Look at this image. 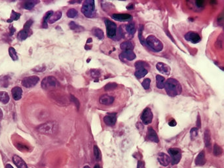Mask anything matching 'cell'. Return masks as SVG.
Here are the masks:
<instances>
[{
  "instance_id": "obj_48",
  "label": "cell",
  "mask_w": 224,
  "mask_h": 168,
  "mask_svg": "<svg viewBox=\"0 0 224 168\" xmlns=\"http://www.w3.org/2000/svg\"><path fill=\"white\" fill-rule=\"evenodd\" d=\"M5 168H14V167H13L11 164H8L5 166Z\"/></svg>"
},
{
  "instance_id": "obj_23",
  "label": "cell",
  "mask_w": 224,
  "mask_h": 168,
  "mask_svg": "<svg viewBox=\"0 0 224 168\" xmlns=\"http://www.w3.org/2000/svg\"><path fill=\"white\" fill-rule=\"evenodd\" d=\"M165 78L162 76L157 75L156 76V83H157V87L159 89H163L164 88V85H165Z\"/></svg>"
},
{
  "instance_id": "obj_10",
  "label": "cell",
  "mask_w": 224,
  "mask_h": 168,
  "mask_svg": "<svg viewBox=\"0 0 224 168\" xmlns=\"http://www.w3.org/2000/svg\"><path fill=\"white\" fill-rule=\"evenodd\" d=\"M184 37H185L186 41L190 42L193 43H199L201 40L200 35L199 34H197V32L193 31L188 32L186 34Z\"/></svg>"
},
{
  "instance_id": "obj_21",
  "label": "cell",
  "mask_w": 224,
  "mask_h": 168,
  "mask_svg": "<svg viewBox=\"0 0 224 168\" xmlns=\"http://www.w3.org/2000/svg\"><path fill=\"white\" fill-rule=\"evenodd\" d=\"M30 30H26L23 28L21 31H20L18 34V38L20 40H24L31 34Z\"/></svg>"
},
{
  "instance_id": "obj_35",
  "label": "cell",
  "mask_w": 224,
  "mask_h": 168,
  "mask_svg": "<svg viewBox=\"0 0 224 168\" xmlns=\"http://www.w3.org/2000/svg\"><path fill=\"white\" fill-rule=\"evenodd\" d=\"M9 55L10 57H11V59L13 60V61H17L18 60V56H17V52L15 49L11 47H9Z\"/></svg>"
},
{
  "instance_id": "obj_38",
  "label": "cell",
  "mask_w": 224,
  "mask_h": 168,
  "mask_svg": "<svg viewBox=\"0 0 224 168\" xmlns=\"http://www.w3.org/2000/svg\"><path fill=\"white\" fill-rule=\"evenodd\" d=\"M69 25H70V28L71 30H75V31L80 32V31H81V29H82V30H84L81 27H80V26L77 25V24H75L74 22H71Z\"/></svg>"
},
{
  "instance_id": "obj_11",
  "label": "cell",
  "mask_w": 224,
  "mask_h": 168,
  "mask_svg": "<svg viewBox=\"0 0 224 168\" xmlns=\"http://www.w3.org/2000/svg\"><path fill=\"white\" fill-rule=\"evenodd\" d=\"M117 121V114L116 113H108L104 118V122L108 126H114Z\"/></svg>"
},
{
  "instance_id": "obj_3",
  "label": "cell",
  "mask_w": 224,
  "mask_h": 168,
  "mask_svg": "<svg viewBox=\"0 0 224 168\" xmlns=\"http://www.w3.org/2000/svg\"><path fill=\"white\" fill-rule=\"evenodd\" d=\"M146 43L151 49L156 52H160L163 49L162 42L154 36H149L146 39Z\"/></svg>"
},
{
  "instance_id": "obj_24",
  "label": "cell",
  "mask_w": 224,
  "mask_h": 168,
  "mask_svg": "<svg viewBox=\"0 0 224 168\" xmlns=\"http://www.w3.org/2000/svg\"><path fill=\"white\" fill-rule=\"evenodd\" d=\"M120 47L121 49L123 50V51H133L134 49V46L130 42H124L121 44Z\"/></svg>"
},
{
  "instance_id": "obj_4",
  "label": "cell",
  "mask_w": 224,
  "mask_h": 168,
  "mask_svg": "<svg viewBox=\"0 0 224 168\" xmlns=\"http://www.w3.org/2000/svg\"><path fill=\"white\" fill-rule=\"evenodd\" d=\"M95 9V3L93 0H86L83 2L81 12L83 14L88 18L93 17Z\"/></svg>"
},
{
  "instance_id": "obj_29",
  "label": "cell",
  "mask_w": 224,
  "mask_h": 168,
  "mask_svg": "<svg viewBox=\"0 0 224 168\" xmlns=\"http://www.w3.org/2000/svg\"><path fill=\"white\" fill-rule=\"evenodd\" d=\"M92 32H93V34L99 39V40H102L104 38V32L101 29L98 28H94Z\"/></svg>"
},
{
  "instance_id": "obj_31",
  "label": "cell",
  "mask_w": 224,
  "mask_h": 168,
  "mask_svg": "<svg viewBox=\"0 0 224 168\" xmlns=\"http://www.w3.org/2000/svg\"><path fill=\"white\" fill-rule=\"evenodd\" d=\"M126 30H127L128 33L130 35H134L136 32V30L134 24H133V23H130V24H128L126 27Z\"/></svg>"
},
{
  "instance_id": "obj_33",
  "label": "cell",
  "mask_w": 224,
  "mask_h": 168,
  "mask_svg": "<svg viewBox=\"0 0 224 168\" xmlns=\"http://www.w3.org/2000/svg\"><path fill=\"white\" fill-rule=\"evenodd\" d=\"M198 131H199V129L197 127H193L192 130H191L190 136L192 141L195 140L197 137V136H198Z\"/></svg>"
},
{
  "instance_id": "obj_45",
  "label": "cell",
  "mask_w": 224,
  "mask_h": 168,
  "mask_svg": "<svg viewBox=\"0 0 224 168\" xmlns=\"http://www.w3.org/2000/svg\"><path fill=\"white\" fill-rule=\"evenodd\" d=\"M195 3H196V5L197 6V7H202V6H203L204 2L203 1H197L195 2Z\"/></svg>"
},
{
  "instance_id": "obj_20",
  "label": "cell",
  "mask_w": 224,
  "mask_h": 168,
  "mask_svg": "<svg viewBox=\"0 0 224 168\" xmlns=\"http://www.w3.org/2000/svg\"><path fill=\"white\" fill-rule=\"evenodd\" d=\"M111 17L114 20L119 21H127L132 18V16L129 14H114L111 15Z\"/></svg>"
},
{
  "instance_id": "obj_47",
  "label": "cell",
  "mask_w": 224,
  "mask_h": 168,
  "mask_svg": "<svg viewBox=\"0 0 224 168\" xmlns=\"http://www.w3.org/2000/svg\"><path fill=\"white\" fill-rule=\"evenodd\" d=\"M2 118H3V112L2 111V109L0 108V121L2 120Z\"/></svg>"
},
{
  "instance_id": "obj_39",
  "label": "cell",
  "mask_w": 224,
  "mask_h": 168,
  "mask_svg": "<svg viewBox=\"0 0 224 168\" xmlns=\"http://www.w3.org/2000/svg\"><path fill=\"white\" fill-rule=\"evenodd\" d=\"M78 12L75 9H70L67 12V16L69 18H75L77 16Z\"/></svg>"
},
{
  "instance_id": "obj_27",
  "label": "cell",
  "mask_w": 224,
  "mask_h": 168,
  "mask_svg": "<svg viewBox=\"0 0 224 168\" xmlns=\"http://www.w3.org/2000/svg\"><path fill=\"white\" fill-rule=\"evenodd\" d=\"M9 101V96L8 93L5 91H0V102L7 104Z\"/></svg>"
},
{
  "instance_id": "obj_37",
  "label": "cell",
  "mask_w": 224,
  "mask_h": 168,
  "mask_svg": "<svg viewBox=\"0 0 224 168\" xmlns=\"http://www.w3.org/2000/svg\"><path fill=\"white\" fill-rule=\"evenodd\" d=\"M94 154H95V157L96 158V160H100L101 159V152L99 148L97 146H94Z\"/></svg>"
},
{
  "instance_id": "obj_26",
  "label": "cell",
  "mask_w": 224,
  "mask_h": 168,
  "mask_svg": "<svg viewBox=\"0 0 224 168\" xmlns=\"http://www.w3.org/2000/svg\"><path fill=\"white\" fill-rule=\"evenodd\" d=\"M148 72V71L147 69L145 68H140V69H138L136 70V71L135 72V76L138 79H140L142 77H144L145 76H146Z\"/></svg>"
},
{
  "instance_id": "obj_34",
  "label": "cell",
  "mask_w": 224,
  "mask_h": 168,
  "mask_svg": "<svg viewBox=\"0 0 224 168\" xmlns=\"http://www.w3.org/2000/svg\"><path fill=\"white\" fill-rule=\"evenodd\" d=\"M37 2H33V1H29V2H26L24 5H23V7L26 9L28 10H30L34 8V7L35 6L36 3Z\"/></svg>"
},
{
  "instance_id": "obj_7",
  "label": "cell",
  "mask_w": 224,
  "mask_h": 168,
  "mask_svg": "<svg viewBox=\"0 0 224 168\" xmlns=\"http://www.w3.org/2000/svg\"><path fill=\"white\" fill-rule=\"evenodd\" d=\"M168 153L171 156V162L173 165H176L180 162L182 158L181 151L178 148H170Z\"/></svg>"
},
{
  "instance_id": "obj_30",
  "label": "cell",
  "mask_w": 224,
  "mask_h": 168,
  "mask_svg": "<svg viewBox=\"0 0 224 168\" xmlns=\"http://www.w3.org/2000/svg\"><path fill=\"white\" fill-rule=\"evenodd\" d=\"M223 153L222 148L218 146L217 144H215L214 146V149H213V154L215 156H220Z\"/></svg>"
},
{
  "instance_id": "obj_9",
  "label": "cell",
  "mask_w": 224,
  "mask_h": 168,
  "mask_svg": "<svg viewBox=\"0 0 224 168\" xmlns=\"http://www.w3.org/2000/svg\"><path fill=\"white\" fill-rule=\"evenodd\" d=\"M39 80V77L36 76L27 77L24 78L23 80L22 81V85L24 87L27 88L32 87L36 85V84L38 83Z\"/></svg>"
},
{
  "instance_id": "obj_41",
  "label": "cell",
  "mask_w": 224,
  "mask_h": 168,
  "mask_svg": "<svg viewBox=\"0 0 224 168\" xmlns=\"http://www.w3.org/2000/svg\"><path fill=\"white\" fill-rule=\"evenodd\" d=\"M150 83H151V80H150L149 78H146V79H145V80L143 81V82H142V87H143L145 89L148 90V89H149Z\"/></svg>"
},
{
  "instance_id": "obj_12",
  "label": "cell",
  "mask_w": 224,
  "mask_h": 168,
  "mask_svg": "<svg viewBox=\"0 0 224 168\" xmlns=\"http://www.w3.org/2000/svg\"><path fill=\"white\" fill-rule=\"evenodd\" d=\"M156 68L157 70L161 74L169 75L170 73V68L167 64L163 62H158L156 65Z\"/></svg>"
},
{
  "instance_id": "obj_44",
  "label": "cell",
  "mask_w": 224,
  "mask_h": 168,
  "mask_svg": "<svg viewBox=\"0 0 224 168\" xmlns=\"http://www.w3.org/2000/svg\"><path fill=\"white\" fill-rule=\"evenodd\" d=\"M197 128H201V117L200 115L198 114V116H197Z\"/></svg>"
},
{
  "instance_id": "obj_8",
  "label": "cell",
  "mask_w": 224,
  "mask_h": 168,
  "mask_svg": "<svg viewBox=\"0 0 224 168\" xmlns=\"http://www.w3.org/2000/svg\"><path fill=\"white\" fill-rule=\"evenodd\" d=\"M153 117V113L151 112V109L146 108V109H144V111L141 115V120L144 124L148 125L152 121Z\"/></svg>"
},
{
  "instance_id": "obj_25",
  "label": "cell",
  "mask_w": 224,
  "mask_h": 168,
  "mask_svg": "<svg viewBox=\"0 0 224 168\" xmlns=\"http://www.w3.org/2000/svg\"><path fill=\"white\" fill-rule=\"evenodd\" d=\"M61 17H62V12L61 11H56L55 12H53V14L51 15V17L49 18V22L50 24L54 23L56 21H58Z\"/></svg>"
},
{
  "instance_id": "obj_6",
  "label": "cell",
  "mask_w": 224,
  "mask_h": 168,
  "mask_svg": "<svg viewBox=\"0 0 224 168\" xmlns=\"http://www.w3.org/2000/svg\"><path fill=\"white\" fill-rule=\"evenodd\" d=\"M105 24L106 26V31H107V36L110 38L114 37L117 33V26L116 24L109 19H106L105 20Z\"/></svg>"
},
{
  "instance_id": "obj_43",
  "label": "cell",
  "mask_w": 224,
  "mask_h": 168,
  "mask_svg": "<svg viewBox=\"0 0 224 168\" xmlns=\"http://www.w3.org/2000/svg\"><path fill=\"white\" fill-rule=\"evenodd\" d=\"M70 101L74 102V104L76 105V106L77 107V108L79 109V108H80V102H79V101L77 100V99L76 97H75L73 95H70Z\"/></svg>"
},
{
  "instance_id": "obj_49",
  "label": "cell",
  "mask_w": 224,
  "mask_h": 168,
  "mask_svg": "<svg viewBox=\"0 0 224 168\" xmlns=\"http://www.w3.org/2000/svg\"><path fill=\"white\" fill-rule=\"evenodd\" d=\"M95 168H101L99 166H98V165H96L95 166Z\"/></svg>"
},
{
  "instance_id": "obj_32",
  "label": "cell",
  "mask_w": 224,
  "mask_h": 168,
  "mask_svg": "<svg viewBox=\"0 0 224 168\" xmlns=\"http://www.w3.org/2000/svg\"><path fill=\"white\" fill-rule=\"evenodd\" d=\"M20 17H21V14L18 13L17 12H15L14 11H12L11 15V18L9 19V20H7V22H11L14 21H17L18 20Z\"/></svg>"
},
{
  "instance_id": "obj_28",
  "label": "cell",
  "mask_w": 224,
  "mask_h": 168,
  "mask_svg": "<svg viewBox=\"0 0 224 168\" xmlns=\"http://www.w3.org/2000/svg\"><path fill=\"white\" fill-rule=\"evenodd\" d=\"M53 11H48L47 12H46V14L45 15L43 19V27L44 28H47V22H49V20L50 17H51V15L53 14Z\"/></svg>"
},
{
  "instance_id": "obj_16",
  "label": "cell",
  "mask_w": 224,
  "mask_h": 168,
  "mask_svg": "<svg viewBox=\"0 0 224 168\" xmlns=\"http://www.w3.org/2000/svg\"><path fill=\"white\" fill-rule=\"evenodd\" d=\"M148 131V139L151 142H153V143H159V138H158L157 135L153 129L152 127H149Z\"/></svg>"
},
{
  "instance_id": "obj_19",
  "label": "cell",
  "mask_w": 224,
  "mask_h": 168,
  "mask_svg": "<svg viewBox=\"0 0 224 168\" xmlns=\"http://www.w3.org/2000/svg\"><path fill=\"white\" fill-rule=\"evenodd\" d=\"M195 164L197 166H203L206 163V158H205V152L202 151L198 155L195 159Z\"/></svg>"
},
{
  "instance_id": "obj_5",
  "label": "cell",
  "mask_w": 224,
  "mask_h": 168,
  "mask_svg": "<svg viewBox=\"0 0 224 168\" xmlns=\"http://www.w3.org/2000/svg\"><path fill=\"white\" fill-rule=\"evenodd\" d=\"M58 86V82L53 76L45 77L41 82V87L45 90L53 89Z\"/></svg>"
},
{
  "instance_id": "obj_2",
  "label": "cell",
  "mask_w": 224,
  "mask_h": 168,
  "mask_svg": "<svg viewBox=\"0 0 224 168\" xmlns=\"http://www.w3.org/2000/svg\"><path fill=\"white\" fill-rule=\"evenodd\" d=\"M58 124L56 121H50L39 126L37 130L39 133L44 135H52L58 131Z\"/></svg>"
},
{
  "instance_id": "obj_18",
  "label": "cell",
  "mask_w": 224,
  "mask_h": 168,
  "mask_svg": "<svg viewBox=\"0 0 224 168\" xmlns=\"http://www.w3.org/2000/svg\"><path fill=\"white\" fill-rule=\"evenodd\" d=\"M12 98L15 101H18L21 99L22 95V90L19 87H15L12 89Z\"/></svg>"
},
{
  "instance_id": "obj_40",
  "label": "cell",
  "mask_w": 224,
  "mask_h": 168,
  "mask_svg": "<svg viewBox=\"0 0 224 168\" xmlns=\"http://www.w3.org/2000/svg\"><path fill=\"white\" fill-rule=\"evenodd\" d=\"M90 74L92 77H94V78H98V77H99L100 76L101 72L99 70L93 69V70H90Z\"/></svg>"
},
{
  "instance_id": "obj_15",
  "label": "cell",
  "mask_w": 224,
  "mask_h": 168,
  "mask_svg": "<svg viewBox=\"0 0 224 168\" xmlns=\"http://www.w3.org/2000/svg\"><path fill=\"white\" fill-rule=\"evenodd\" d=\"M121 59L127 60L129 61H133L136 59V55L133 52V51H123L119 55Z\"/></svg>"
},
{
  "instance_id": "obj_22",
  "label": "cell",
  "mask_w": 224,
  "mask_h": 168,
  "mask_svg": "<svg viewBox=\"0 0 224 168\" xmlns=\"http://www.w3.org/2000/svg\"><path fill=\"white\" fill-rule=\"evenodd\" d=\"M204 141H205V144L206 147L210 148L211 146V138H210V130L207 129L204 134Z\"/></svg>"
},
{
  "instance_id": "obj_50",
  "label": "cell",
  "mask_w": 224,
  "mask_h": 168,
  "mask_svg": "<svg viewBox=\"0 0 224 168\" xmlns=\"http://www.w3.org/2000/svg\"><path fill=\"white\" fill-rule=\"evenodd\" d=\"M83 168H90V167L88 166H85Z\"/></svg>"
},
{
  "instance_id": "obj_36",
  "label": "cell",
  "mask_w": 224,
  "mask_h": 168,
  "mask_svg": "<svg viewBox=\"0 0 224 168\" xmlns=\"http://www.w3.org/2000/svg\"><path fill=\"white\" fill-rule=\"evenodd\" d=\"M135 67L136 68V70L138 69H140V68H145L146 69L147 67H149V65L145 62L143 61H138L136 62L135 64Z\"/></svg>"
},
{
  "instance_id": "obj_1",
  "label": "cell",
  "mask_w": 224,
  "mask_h": 168,
  "mask_svg": "<svg viewBox=\"0 0 224 168\" xmlns=\"http://www.w3.org/2000/svg\"><path fill=\"white\" fill-rule=\"evenodd\" d=\"M164 89H165L167 93L170 96L179 95L182 91L181 84L174 78H169L166 81Z\"/></svg>"
},
{
  "instance_id": "obj_46",
  "label": "cell",
  "mask_w": 224,
  "mask_h": 168,
  "mask_svg": "<svg viewBox=\"0 0 224 168\" xmlns=\"http://www.w3.org/2000/svg\"><path fill=\"white\" fill-rule=\"evenodd\" d=\"M168 125L171 127H174L175 126H176V121L174 120H171L169 123H168Z\"/></svg>"
},
{
  "instance_id": "obj_14",
  "label": "cell",
  "mask_w": 224,
  "mask_h": 168,
  "mask_svg": "<svg viewBox=\"0 0 224 168\" xmlns=\"http://www.w3.org/2000/svg\"><path fill=\"white\" fill-rule=\"evenodd\" d=\"M114 100L115 99L114 96H110L108 95H103L100 97L99 102L100 104L104 105H110L113 104Z\"/></svg>"
},
{
  "instance_id": "obj_42",
  "label": "cell",
  "mask_w": 224,
  "mask_h": 168,
  "mask_svg": "<svg viewBox=\"0 0 224 168\" xmlns=\"http://www.w3.org/2000/svg\"><path fill=\"white\" fill-rule=\"evenodd\" d=\"M117 85L115 83H109L106 86H105L104 89L106 91H110V90L115 89L117 87Z\"/></svg>"
},
{
  "instance_id": "obj_13",
  "label": "cell",
  "mask_w": 224,
  "mask_h": 168,
  "mask_svg": "<svg viewBox=\"0 0 224 168\" xmlns=\"http://www.w3.org/2000/svg\"><path fill=\"white\" fill-rule=\"evenodd\" d=\"M158 161L163 166H167L170 162V158L167 154L161 152L158 154Z\"/></svg>"
},
{
  "instance_id": "obj_17",
  "label": "cell",
  "mask_w": 224,
  "mask_h": 168,
  "mask_svg": "<svg viewBox=\"0 0 224 168\" xmlns=\"http://www.w3.org/2000/svg\"><path fill=\"white\" fill-rule=\"evenodd\" d=\"M12 161L18 168H28V166L26 164L25 161L21 157L17 156V155L13 156Z\"/></svg>"
}]
</instances>
